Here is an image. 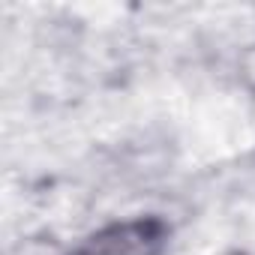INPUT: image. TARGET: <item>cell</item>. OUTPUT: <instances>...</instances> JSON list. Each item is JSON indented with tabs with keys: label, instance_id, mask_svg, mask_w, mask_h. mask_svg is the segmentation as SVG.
I'll use <instances>...</instances> for the list:
<instances>
[{
	"label": "cell",
	"instance_id": "cell-1",
	"mask_svg": "<svg viewBox=\"0 0 255 255\" xmlns=\"http://www.w3.org/2000/svg\"><path fill=\"white\" fill-rule=\"evenodd\" d=\"M168 237L171 225L156 213H144L90 231L66 255H165Z\"/></svg>",
	"mask_w": 255,
	"mask_h": 255
},
{
	"label": "cell",
	"instance_id": "cell-2",
	"mask_svg": "<svg viewBox=\"0 0 255 255\" xmlns=\"http://www.w3.org/2000/svg\"><path fill=\"white\" fill-rule=\"evenodd\" d=\"M237 69H240V78H243V84L255 93V45H249L243 54H240V60H237Z\"/></svg>",
	"mask_w": 255,
	"mask_h": 255
},
{
	"label": "cell",
	"instance_id": "cell-3",
	"mask_svg": "<svg viewBox=\"0 0 255 255\" xmlns=\"http://www.w3.org/2000/svg\"><path fill=\"white\" fill-rule=\"evenodd\" d=\"M231 255H246V252H231Z\"/></svg>",
	"mask_w": 255,
	"mask_h": 255
}]
</instances>
